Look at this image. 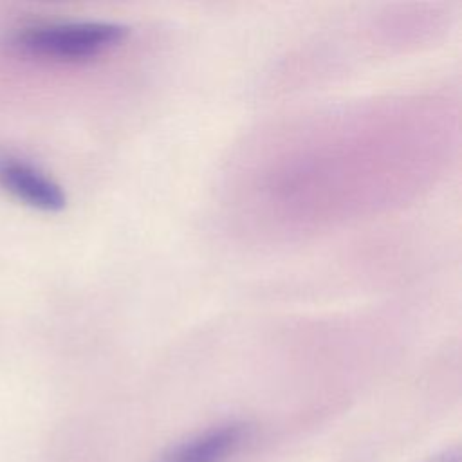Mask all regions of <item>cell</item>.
<instances>
[{"instance_id": "6da1fadb", "label": "cell", "mask_w": 462, "mask_h": 462, "mask_svg": "<svg viewBox=\"0 0 462 462\" xmlns=\"http://www.w3.org/2000/svg\"><path fill=\"white\" fill-rule=\"evenodd\" d=\"M126 36V27L116 22H67L27 27L16 34L14 45L38 58L78 61L97 56Z\"/></svg>"}, {"instance_id": "7a4b0ae2", "label": "cell", "mask_w": 462, "mask_h": 462, "mask_svg": "<svg viewBox=\"0 0 462 462\" xmlns=\"http://www.w3.org/2000/svg\"><path fill=\"white\" fill-rule=\"evenodd\" d=\"M247 422H224L164 448L153 462H231L249 442Z\"/></svg>"}, {"instance_id": "277c9868", "label": "cell", "mask_w": 462, "mask_h": 462, "mask_svg": "<svg viewBox=\"0 0 462 462\" xmlns=\"http://www.w3.org/2000/svg\"><path fill=\"white\" fill-rule=\"evenodd\" d=\"M422 462H462L460 446L458 444L446 446V448L435 451L433 455H430L428 458H424Z\"/></svg>"}, {"instance_id": "3957f363", "label": "cell", "mask_w": 462, "mask_h": 462, "mask_svg": "<svg viewBox=\"0 0 462 462\" xmlns=\"http://www.w3.org/2000/svg\"><path fill=\"white\" fill-rule=\"evenodd\" d=\"M0 188L20 202L42 211H61L67 204L60 184L36 166L13 157L0 159Z\"/></svg>"}]
</instances>
